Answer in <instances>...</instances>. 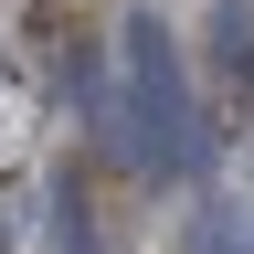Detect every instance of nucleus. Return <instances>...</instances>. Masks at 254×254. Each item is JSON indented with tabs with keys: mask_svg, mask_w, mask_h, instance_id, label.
I'll return each mask as SVG.
<instances>
[{
	"mask_svg": "<svg viewBox=\"0 0 254 254\" xmlns=\"http://www.w3.org/2000/svg\"><path fill=\"white\" fill-rule=\"evenodd\" d=\"M117 64H127V95L95 106V138H106L127 170H159L180 180L201 159V117H190V74H180V43L159 11H127L117 21Z\"/></svg>",
	"mask_w": 254,
	"mask_h": 254,
	"instance_id": "f257e3e1",
	"label": "nucleus"
},
{
	"mask_svg": "<svg viewBox=\"0 0 254 254\" xmlns=\"http://www.w3.org/2000/svg\"><path fill=\"white\" fill-rule=\"evenodd\" d=\"M170 254H254V212H233V201H212V212H190Z\"/></svg>",
	"mask_w": 254,
	"mask_h": 254,
	"instance_id": "f03ea898",
	"label": "nucleus"
},
{
	"mask_svg": "<svg viewBox=\"0 0 254 254\" xmlns=\"http://www.w3.org/2000/svg\"><path fill=\"white\" fill-rule=\"evenodd\" d=\"M212 64L233 85H254V0H222V11H212Z\"/></svg>",
	"mask_w": 254,
	"mask_h": 254,
	"instance_id": "7ed1b4c3",
	"label": "nucleus"
},
{
	"mask_svg": "<svg viewBox=\"0 0 254 254\" xmlns=\"http://www.w3.org/2000/svg\"><path fill=\"white\" fill-rule=\"evenodd\" d=\"M53 254H106L95 244V212L74 201V190H64V212H53Z\"/></svg>",
	"mask_w": 254,
	"mask_h": 254,
	"instance_id": "20e7f679",
	"label": "nucleus"
}]
</instances>
